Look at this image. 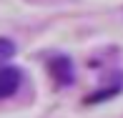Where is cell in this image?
<instances>
[{
    "mask_svg": "<svg viewBox=\"0 0 123 118\" xmlns=\"http://www.w3.org/2000/svg\"><path fill=\"white\" fill-rule=\"evenodd\" d=\"M48 73L53 75V81L58 83V86H70L73 83V78H75V73H73V63H70V58H53L48 63Z\"/></svg>",
    "mask_w": 123,
    "mask_h": 118,
    "instance_id": "obj_1",
    "label": "cell"
},
{
    "mask_svg": "<svg viewBox=\"0 0 123 118\" xmlns=\"http://www.w3.org/2000/svg\"><path fill=\"white\" fill-rule=\"evenodd\" d=\"M23 83V73L13 65H0V98H10Z\"/></svg>",
    "mask_w": 123,
    "mask_h": 118,
    "instance_id": "obj_2",
    "label": "cell"
},
{
    "mask_svg": "<svg viewBox=\"0 0 123 118\" xmlns=\"http://www.w3.org/2000/svg\"><path fill=\"white\" fill-rule=\"evenodd\" d=\"M13 55H15V45H13V40H8V38H0V65L8 63Z\"/></svg>",
    "mask_w": 123,
    "mask_h": 118,
    "instance_id": "obj_3",
    "label": "cell"
}]
</instances>
